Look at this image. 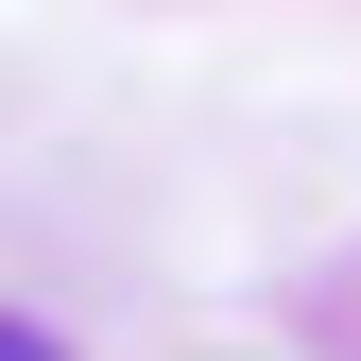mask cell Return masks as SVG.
Returning <instances> with one entry per match:
<instances>
[{
    "mask_svg": "<svg viewBox=\"0 0 361 361\" xmlns=\"http://www.w3.org/2000/svg\"><path fill=\"white\" fill-rule=\"evenodd\" d=\"M0 361H69V344H52V327H18V310H0Z\"/></svg>",
    "mask_w": 361,
    "mask_h": 361,
    "instance_id": "obj_1",
    "label": "cell"
}]
</instances>
